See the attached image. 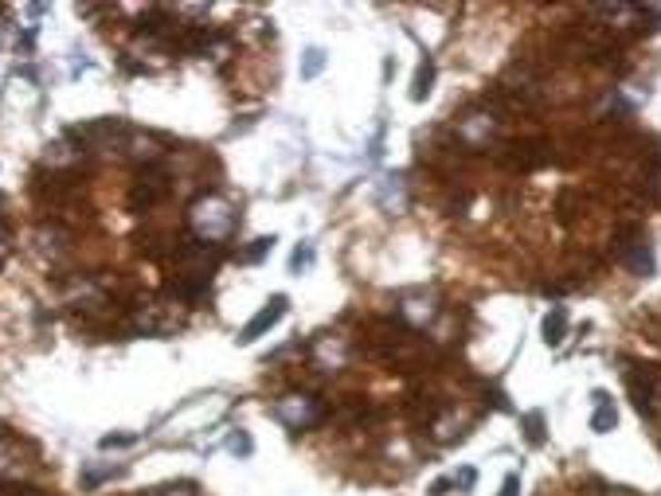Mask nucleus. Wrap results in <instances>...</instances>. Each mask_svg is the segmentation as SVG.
I'll return each mask as SVG.
<instances>
[{
  "mask_svg": "<svg viewBox=\"0 0 661 496\" xmlns=\"http://www.w3.org/2000/svg\"><path fill=\"white\" fill-rule=\"evenodd\" d=\"M321 402L314 395H302V391H290V395H282L275 402V419L286 426V430H309L321 422Z\"/></svg>",
  "mask_w": 661,
  "mask_h": 496,
  "instance_id": "2",
  "label": "nucleus"
},
{
  "mask_svg": "<svg viewBox=\"0 0 661 496\" xmlns=\"http://www.w3.org/2000/svg\"><path fill=\"white\" fill-rule=\"evenodd\" d=\"M325 63H329V55H325V47H305V55H302V78L309 83V78H317L321 71H325Z\"/></svg>",
  "mask_w": 661,
  "mask_h": 496,
  "instance_id": "15",
  "label": "nucleus"
},
{
  "mask_svg": "<svg viewBox=\"0 0 661 496\" xmlns=\"http://www.w3.org/2000/svg\"><path fill=\"white\" fill-rule=\"evenodd\" d=\"M125 153L137 156V161H157V156H161L157 141L145 137V134H134V129H125Z\"/></svg>",
  "mask_w": 661,
  "mask_h": 496,
  "instance_id": "13",
  "label": "nucleus"
},
{
  "mask_svg": "<svg viewBox=\"0 0 661 496\" xmlns=\"http://www.w3.org/2000/svg\"><path fill=\"white\" fill-rule=\"evenodd\" d=\"M595 12L611 20V28H638V24L650 16V12H646L642 5H599Z\"/></svg>",
  "mask_w": 661,
  "mask_h": 496,
  "instance_id": "5",
  "label": "nucleus"
},
{
  "mask_svg": "<svg viewBox=\"0 0 661 496\" xmlns=\"http://www.w3.org/2000/svg\"><path fill=\"white\" fill-rule=\"evenodd\" d=\"M450 489H455V481H450V477H438V481H431V489H426V492H431V496H446Z\"/></svg>",
  "mask_w": 661,
  "mask_h": 496,
  "instance_id": "26",
  "label": "nucleus"
},
{
  "mask_svg": "<svg viewBox=\"0 0 661 496\" xmlns=\"http://www.w3.org/2000/svg\"><path fill=\"white\" fill-rule=\"evenodd\" d=\"M497 496H521V477H516V473L505 477V485H501V492H497Z\"/></svg>",
  "mask_w": 661,
  "mask_h": 496,
  "instance_id": "24",
  "label": "nucleus"
},
{
  "mask_svg": "<svg viewBox=\"0 0 661 496\" xmlns=\"http://www.w3.org/2000/svg\"><path fill=\"white\" fill-rule=\"evenodd\" d=\"M450 481H455V489H462V492H470V489L477 485V469H474V465H466V469H458V473H455V477H450Z\"/></svg>",
  "mask_w": 661,
  "mask_h": 496,
  "instance_id": "21",
  "label": "nucleus"
},
{
  "mask_svg": "<svg viewBox=\"0 0 661 496\" xmlns=\"http://www.w3.org/2000/svg\"><path fill=\"white\" fill-rule=\"evenodd\" d=\"M8 254H12V234H8V227H0V266L8 263Z\"/></svg>",
  "mask_w": 661,
  "mask_h": 496,
  "instance_id": "25",
  "label": "nucleus"
},
{
  "mask_svg": "<svg viewBox=\"0 0 661 496\" xmlns=\"http://www.w3.org/2000/svg\"><path fill=\"white\" fill-rule=\"evenodd\" d=\"M622 263H626L634 273H638V278H650V273H654V254L646 251V243L626 246V251H622Z\"/></svg>",
  "mask_w": 661,
  "mask_h": 496,
  "instance_id": "14",
  "label": "nucleus"
},
{
  "mask_svg": "<svg viewBox=\"0 0 661 496\" xmlns=\"http://www.w3.org/2000/svg\"><path fill=\"white\" fill-rule=\"evenodd\" d=\"M165 192H168V180H165L161 173H153V168H145V173H141V180L134 184V192H129V203H134L137 212H141V207H153V203H157Z\"/></svg>",
  "mask_w": 661,
  "mask_h": 496,
  "instance_id": "4",
  "label": "nucleus"
},
{
  "mask_svg": "<svg viewBox=\"0 0 661 496\" xmlns=\"http://www.w3.org/2000/svg\"><path fill=\"white\" fill-rule=\"evenodd\" d=\"M266 251H275V234H270V239H255V246L247 251V263H258Z\"/></svg>",
  "mask_w": 661,
  "mask_h": 496,
  "instance_id": "23",
  "label": "nucleus"
},
{
  "mask_svg": "<svg viewBox=\"0 0 661 496\" xmlns=\"http://www.w3.org/2000/svg\"><path fill=\"white\" fill-rule=\"evenodd\" d=\"M235 223H239L235 203L224 200V195H215V192L212 195H200V200H192V207H188V231L196 234L204 246L227 243L231 234H235Z\"/></svg>",
  "mask_w": 661,
  "mask_h": 496,
  "instance_id": "1",
  "label": "nucleus"
},
{
  "mask_svg": "<svg viewBox=\"0 0 661 496\" xmlns=\"http://www.w3.org/2000/svg\"><path fill=\"white\" fill-rule=\"evenodd\" d=\"M399 317H404L407 324H415V329H423V324L435 317V305H431V297H423V293L404 297V305H399Z\"/></svg>",
  "mask_w": 661,
  "mask_h": 496,
  "instance_id": "7",
  "label": "nucleus"
},
{
  "mask_svg": "<svg viewBox=\"0 0 661 496\" xmlns=\"http://www.w3.org/2000/svg\"><path fill=\"white\" fill-rule=\"evenodd\" d=\"M0 438H5V422H0Z\"/></svg>",
  "mask_w": 661,
  "mask_h": 496,
  "instance_id": "28",
  "label": "nucleus"
},
{
  "mask_svg": "<svg viewBox=\"0 0 661 496\" xmlns=\"http://www.w3.org/2000/svg\"><path fill=\"white\" fill-rule=\"evenodd\" d=\"M157 496H192V492L188 489H161Z\"/></svg>",
  "mask_w": 661,
  "mask_h": 496,
  "instance_id": "27",
  "label": "nucleus"
},
{
  "mask_svg": "<svg viewBox=\"0 0 661 496\" xmlns=\"http://www.w3.org/2000/svg\"><path fill=\"white\" fill-rule=\"evenodd\" d=\"M431 86H435V63L423 59L419 63V74H415V86H411V102H423L426 94H431Z\"/></svg>",
  "mask_w": 661,
  "mask_h": 496,
  "instance_id": "16",
  "label": "nucleus"
},
{
  "mask_svg": "<svg viewBox=\"0 0 661 496\" xmlns=\"http://www.w3.org/2000/svg\"><path fill=\"white\" fill-rule=\"evenodd\" d=\"M0 32H5V24H0Z\"/></svg>",
  "mask_w": 661,
  "mask_h": 496,
  "instance_id": "29",
  "label": "nucleus"
},
{
  "mask_svg": "<svg viewBox=\"0 0 661 496\" xmlns=\"http://www.w3.org/2000/svg\"><path fill=\"white\" fill-rule=\"evenodd\" d=\"M227 450H231V453H239V458H247V453H251L255 446H251V438H247V434H231V438H227Z\"/></svg>",
  "mask_w": 661,
  "mask_h": 496,
  "instance_id": "22",
  "label": "nucleus"
},
{
  "mask_svg": "<svg viewBox=\"0 0 661 496\" xmlns=\"http://www.w3.org/2000/svg\"><path fill=\"white\" fill-rule=\"evenodd\" d=\"M16 461H20V450L12 446L8 438H0V477L12 473V469H16Z\"/></svg>",
  "mask_w": 661,
  "mask_h": 496,
  "instance_id": "18",
  "label": "nucleus"
},
{
  "mask_svg": "<svg viewBox=\"0 0 661 496\" xmlns=\"http://www.w3.org/2000/svg\"><path fill=\"white\" fill-rule=\"evenodd\" d=\"M525 438L533 441V446H540V441H544V414L540 411L525 414Z\"/></svg>",
  "mask_w": 661,
  "mask_h": 496,
  "instance_id": "19",
  "label": "nucleus"
},
{
  "mask_svg": "<svg viewBox=\"0 0 661 496\" xmlns=\"http://www.w3.org/2000/svg\"><path fill=\"white\" fill-rule=\"evenodd\" d=\"M63 297H67V305H75V309H98L102 302H106V293H102L95 282H75Z\"/></svg>",
  "mask_w": 661,
  "mask_h": 496,
  "instance_id": "9",
  "label": "nucleus"
},
{
  "mask_svg": "<svg viewBox=\"0 0 661 496\" xmlns=\"http://www.w3.org/2000/svg\"><path fill=\"white\" fill-rule=\"evenodd\" d=\"M595 414H591V430L595 434H611V430L618 426V411H615V402H611V395L606 391H595Z\"/></svg>",
  "mask_w": 661,
  "mask_h": 496,
  "instance_id": "6",
  "label": "nucleus"
},
{
  "mask_svg": "<svg viewBox=\"0 0 661 496\" xmlns=\"http://www.w3.org/2000/svg\"><path fill=\"white\" fill-rule=\"evenodd\" d=\"M286 305H290V302H286V293H275V297H270V302H266L263 309H258L247 324H243L235 341H239V344H255L258 336H266V332L275 329V324H278L282 317H286Z\"/></svg>",
  "mask_w": 661,
  "mask_h": 496,
  "instance_id": "3",
  "label": "nucleus"
},
{
  "mask_svg": "<svg viewBox=\"0 0 661 496\" xmlns=\"http://www.w3.org/2000/svg\"><path fill=\"white\" fill-rule=\"evenodd\" d=\"M309 266H314V243H302V246L294 251V258H290V270H294V273H305Z\"/></svg>",
  "mask_w": 661,
  "mask_h": 496,
  "instance_id": "17",
  "label": "nucleus"
},
{
  "mask_svg": "<svg viewBox=\"0 0 661 496\" xmlns=\"http://www.w3.org/2000/svg\"><path fill=\"white\" fill-rule=\"evenodd\" d=\"M564 341H567V309L564 305H552V312L544 317V344L560 348Z\"/></svg>",
  "mask_w": 661,
  "mask_h": 496,
  "instance_id": "12",
  "label": "nucleus"
},
{
  "mask_svg": "<svg viewBox=\"0 0 661 496\" xmlns=\"http://www.w3.org/2000/svg\"><path fill=\"white\" fill-rule=\"evenodd\" d=\"M83 161V145H71V141H55V145L44 149V164L51 168H71Z\"/></svg>",
  "mask_w": 661,
  "mask_h": 496,
  "instance_id": "11",
  "label": "nucleus"
},
{
  "mask_svg": "<svg viewBox=\"0 0 661 496\" xmlns=\"http://www.w3.org/2000/svg\"><path fill=\"white\" fill-rule=\"evenodd\" d=\"M141 434H102V441H98V450H125V446H134Z\"/></svg>",
  "mask_w": 661,
  "mask_h": 496,
  "instance_id": "20",
  "label": "nucleus"
},
{
  "mask_svg": "<svg viewBox=\"0 0 661 496\" xmlns=\"http://www.w3.org/2000/svg\"><path fill=\"white\" fill-rule=\"evenodd\" d=\"M122 473H125V465H114V461H86L83 473H79V481H83V489H98L102 481H114V477H122Z\"/></svg>",
  "mask_w": 661,
  "mask_h": 496,
  "instance_id": "8",
  "label": "nucleus"
},
{
  "mask_svg": "<svg viewBox=\"0 0 661 496\" xmlns=\"http://www.w3.org/2000/svg\"><path fill=\"white\" fill-rule=\"evenodd\" d=\"M376 200H380L384 212H404V203H407L404 180H399V176H384L380 180V195H376Z\"/></svg>",
  "mask_w": 661,
  "mask_h": 496,
  "instance_id": "10",
  "label": "nucleus"
}]
</instances>
